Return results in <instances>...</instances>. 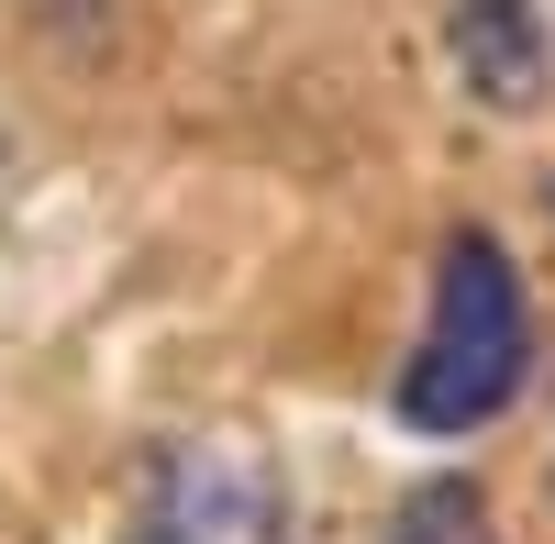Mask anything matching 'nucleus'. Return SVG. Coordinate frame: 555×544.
Returning <instances> with one entry per match:
<instances>
[{"label": "nucleus", "instance_id": "nucleus-1", "mask_svg": "<svg viewBox=\"0 0 555 544\" xmlns=\"http://www.w3.org/2000/svg\"><path fill=\"white\" fill-rule=\"evenodd\" d=\"M522 355H533V311H522V267L500 234L455 222L444 256H434V311H423V345L400 367V423L411 433H478L512 412L522 389Z\"/></svg>", "mask_w": 555, "mask_h": 544}, {"label": "nucleus", "instance_id": "nucleus-2", "mask_svg": "<svg viewBox=\"0 0 555 544\" xmlns=\"http://www.w3.org/2000/svg\"><path fill=\"white\" fill-rule=\"evenodd\" d=\"M122 544H289V489L256 444H167Z\"/></svg>", "mask_w": 555, "mask_h": 544}, {"label": "nucleus", "instance_id": "nucleus-3", "mask_svg": "<svg viewBox=\"0 0 555 544\" xmlns=\"http://www.w3.org/2000/svg\"><path fill=\"white\" fill-rule=\"evenodd\" d=\"M455 78L478 89L489 112H533L555 89V34H544V0H455Z\"/></svg>", "mask_w": 555, "mask_h": 544}, {"label": "nucleus", "instance_id": "nucleus-4", "mask_svg": "<svg viewBox=\"0 0 555 544\" xmlns=\"http://www.w3.org/2000/svg\"><path fill=\"white\" fill-rule=\"evenodd\" d=\"M378 544H500V533H489V501L467 478H423V489H400Z\"/></svg>", "mask_w": 555, "mask_h": 544}]
</instances>
